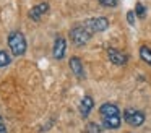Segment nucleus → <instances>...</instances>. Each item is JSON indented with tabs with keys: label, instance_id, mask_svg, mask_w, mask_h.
<instances>
[{
	"label": "nucleus",
	"instance_id": "nucleus-10",
	"mask_svg": "<svg viewBox=\"0 0 151 133\" xmlns=\"http://www.w3.org/2000/svg\"><path fill=\"white\" fill-rule=\"evenodd\" d=\"M68 65H70V70L73 71V75H75L76 78H80V80L85 78V68H83V63L78 57H72L68 62Z\"/></svg>",
	"mask_w": 151,
	"mask_h": 133
},
{
	"label": "nucleus",
	"instance_id": "nucleus-7",
	"mask_svg": "<svg viewBox=\"0 0 151 133\" xmlns=\"http://www.w3.org/2000/svg\"><path fill=\"white\" fill-rule=\"evenodd\" d=\"M65 50H67V41L62 37V36H59V37L55 39V42H54V49H52L54 58L62 60L63 55H65Z\"/></svg>",
	"mask_w": 151,
	"mask_h": 133
},
{
	"label": "nucleus",
	"instance_id": "nucleus-17",
	"mask_svg": "<svg viewBox=\"0 0 151 133\" xmlns=\"http://www.w3.org/2000/svg\"><path fill=\"white\" fill-rule=\"evenodd\" d=\"M0 133H7V128H5V123L2 122V119H0Z\"/></svg>",
	"mask_w": 151,
	"mask_h": 133
},
{
	"label": "nucleus",
	"instance_id": "nucleus-3",
	"mask_svg": "<svg viewBox=\"0 0 151 133\" xmlns=\"http://www.w3.org/2000/svg\"><path fill=\"white\" fill-rule=\"evenodd\" d=\"M70 39L75 45H85L91 39V32L85 28L83 24H76L70 29Z\"/></svg>",
	"mask_w": 151,
	"mask_h": 133
},
{
	"label": "nucleus",
	"instance_id": "nucleus-11",
	"mask_svg": "<svg viewBox=\"0 0 151 133\" xmlns=\"http://www.w3.org/2000/svg\"><path fill=\"white\" fill-rule=\"evenodd\" d=\"M140 57L145 63L151 65V49L148 47V45H141L140 47Z\"/></svg>",
	"mask_w": 151,
	"mask_h": 133
},
{
	"label": "nucleus",
	"instance_id": "nucleus-16",
	"mask_svg": "<svg viewBox=\"0 0 151 133\" xmlns=\"http://www.w3.org/2000/svg\"><path fill=\"white\" fill-rule=\"evenodd\" d=\"M127 21L130 24H135V12H128L127 13Z\"/></svg>",
	"mask_w": 151,
	"mask_h": 133
},
{
	"label": "nucleus",
	"instance_id": "nucleus-12",
	"mask_svg": "<svg viewBox=\"0 0 151 133\" xmlns=\"http://www.w3.org/2000/svg\"><path fill=\"white\" fill-rule=\"evenodd\" d=\"M86 133H102V127H99L96 122H89L86 125Z\"/></svg>",
	"mask_w": 151,
	"mask_h": 133
},
{
	"label": "nucleus",
	"instance_id": "nucleus-6",
	"mask_svg": "<svg viewBox=\"0 0 151 133\" xmlns=\"http://www.w3.org/2000/svg\"><path fill=\"white\" fill-rule=\"evenodd\" d=\"M47 12H49V3L42 2V3H39V5L33 6V8L28 12V16H29L31 19H34V21H39V19L42 18Z\"/></svg>",
	"mask_w": 151,
	"mask_h": 133
},
{
	"label": "nucleus",
	"instance_id": "nucleus-15",
	"mask_svg": "<svg viewBox=\"0 0 151 133\" xmlns=\"http://www.w3.org/2000/svg\"><path fill=\"white\" fill-rule=\"evenodd\" d=\"M99 3L102 6H117L119 0H99Z\"/></svg>",
	"mask_w": 151,
	"mask_h": 133
},
{
	"label": "nucleus",
	"instance_id": "nucleus-14",
	"mask_svg": "<svg viewBox=\"0 0 151 133\" xmlns=\"http://www.w3.org/2000/svg\"><path fill=\"white\" fill-rule=\"evenodd\" d=\"M135 15H137L138 18H141V19L146 16V8H145L143 3H137V6H135Z\"/></svg>",
	"mask_w": 151,
	"mask_h": 133
},
{
	"label": "nucleus",
	"instance_id": "nucleus-4",
	"mask_svg": "<svg viewBox=\"0 0 151 133\" xmlns=\"http://www.w3.org/2000/svg\"><path fill=\"white\" fill-rule=\"evenodd\" d=\"M83 26H85L91 34H94V32H102L109 28V19L104 18V16H96V18L86 19V21L83 23Z\"/></svg>",
	"mask_w": 151,
	"mask_h": 133
},
{
	"label": "nucleus",
	"instance_id": "nucleus-5",
	"mask_svg": "<svg viewBox=\"0 0 151 133\" xmlns=\"http://www.w3.org/2000/svg\"><path fill=\"white\" fill-rule=\"evenodd\" d=\"M124 120L130 127H140V125H143V123H145V114L141 112V110H138V109L130 107V109H125Z\"/></svg>",
	"mask_w": 151,
	"mask_h": 133
},
{
	"label": "nucleus",
	"instance_id": "nucleus-1",
	"mask_svg": "<svg viewBox=\"0 0 151 133\" xmlns=\"http://www.w3.org/2000/svg\"><path fill=\"white\" fill-rule=\"evenodd\" d=\"M99 114L102 119V127L107 130H117L120 127V110L115 104L104 102L99 107Z\"/></svg>",
	"mask_w": 151,
	"mask_h": 133
},
{
	"label": "nucleus",
	"instance_id": "nucleus-8",
	"mask_svg": "<svg viewBox=\"0 0 151 133\" xmlns=\"http://www.w3.org/2000/svg\"><path fill=\"white\" fill-rule=\"evenodd\" d=\"M107 57H109V60H111L114 65H125L127 60H128L127 55H125L122 50H119V49H109Z\"/></svg>",
	"mask_w": 151,
	"mask_h": 133
},
{
	"label": "nucleus",
	"instance_id": "nucleus-9",
	"mask_svg": "<svg viewBox=\"0 0 151 133\" xmlns=\"http://www.w3.org/2000/svg\"><path fill=\"white\" fill-rule=\"evenodd\" d=\"M93 107H94V101H93L91 96H85L81 99V102H80V115L83 117V119H86V117L91 114Z\"/></svg>",
	"mask_w": 151,
	"mask_h": 133
},
{
	"label": "nucleus",
	"instance_id": "nucleus-13",
	"mask_svg": "<svg viewBox=\"0 0 151 133\" xmlns=\"http://www.w3.org/2000/svg\"><path fill=\"white\" fill-rule=\"evenodd\" d=\"M12 62V57L5 50H0V67H7Z\"/></svg>",
	"mask_w": 151,
	"mask_h": 133
},
{
	"label": "nucleus",
	"instance_id": "nucleus-2",
	"mask_svg": "<svg viewBox=\"0 0 151 133\" xmlns=\"http://www.w3.org/2000/svg\"><path fill=\"white\" fill-rule=\"evenodd\" d=\"M8 47L15 57H21L26 52V37L20 31H12L8 34Z\"/></svg>",
	"mask_w": 151,
	"mask_h": 133
}]
</instances>
